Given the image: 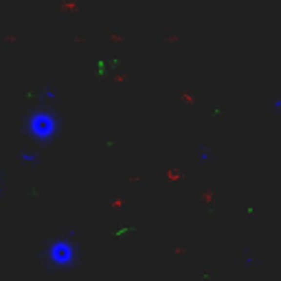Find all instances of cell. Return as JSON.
<instances>
[{
  "label": "cell",
  "instance_id": "cell-2",
  "mask_svg": "<svg viewBox=\"0 0 281 281\" xmlns=\"http://www.w3.org/2000/svg\"><path fill=\"white\" fill-rule=\"evenodd\" d=\"M29 134L38 140H51L57 136L60 130V119L55 117V112H48V110H40L33 112L29 117V125H26Z\"/></svg>",
  "mask_w": 281,
  "mask_h": 281
},
{
  "label": "cell",
  "instance_id": "cell-6",
  "mask_svg": "<svg viewBox=\"0 0 281 281\" xmlns=\"http://www.w3.org/2000/svg\"><path fill=\"white\" fill-rule=\"evenodd\" d=\"M0 193H2V180H0Z\"/></svg>",
  "mask_w": 281,
  "mask_h": 281
},
{
  "label": "cell",
  "instance_id": "cell-1",
  "mask_svg": "<svg viewBox=\"0 0 281 281\" xmlns=\"http://www.w3.org/2000/svg\"><path fill=\"white\" fill-rule=\"evenodd\" d=\"M77 257H79V248L73 237H57L46 248V261L53 268H68L77 261Z\"/></svg>",
  "mask_w": 281,
  "mask_h": 281
},
{
  "label": "cell",
  "instance_id": "cell-5",
  "mask_svg": "<svg viewBox=\"0 0 281 281\" xmlns=\"http://www.w3.org/2000/svg\"><path fill=\"white\" fill-rule=\"evenodd\" d=\"M270 112L272 114H281V95H277L270 103Z\"/></svg>",
  "mask_w": 281,
  "mask_h": 281
},
{
  "label": "cell",
  "instance_id": "cell-4",
  "mask_svg": "<svg viewBox=\"0 0 281 281\" xmlns=\"http://www.w3.org/2000/svg\"><path fill=\"white\" fill-rule=\"evenodd\" d=\"M20 158H22L24 162H38V161H40V154H38V152H22Z\"/></svg>",
  "mask_w": 281,
  "mask_h": 281
},
{
  "label": "cell",
  "instance_id": "cell-3",
  "mask_svg": "<svg viewBox=\"0 0 281 281\" xmlns=\"http://www.w3.org/2000/svg\"><path fill=\"white\" fill-rule=\"evenodd\" d=\"M213 161V154H211L209 147H200L198 149V162H202V165H206V162Z\"/></svg>",
  "mask_w": 281,
  "mask_h": 281
}]
</instances>
